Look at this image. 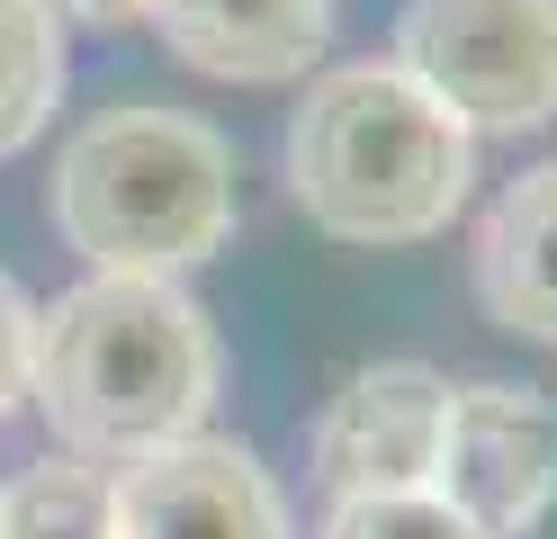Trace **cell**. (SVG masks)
Wrapping results in <instances>:
<instances>
[{"mask_svg": "<svg viewBox=\"0 0 557 539\" xmlns=\"http://www.w3.org/2000/svg\"><path fill=\"white\" fill-rule=\"evenodd\" d=\"M225 351L181 279L153 270H82L27 333V395L54 441L99 467H135L207 431Z\"/></svg>", "mask_w": 557, "mask_h": 539, "instance_id": "cell-1", "label": "cell"}, {"mask_svg": "<svg viewBox=\"0 0 557 539\" xmlns=\"http://www.w3.org/2000/svg\"><path fill=\"white\" fill-rule=\"evenodd\" d=\"M476 189V135L396 63L315 72L288 118V198L315 234L405 252L449 234Z\"/></svg>", "mask_w": 557, "mask_h": 539, "instance_id": "cell-2", "label": "cell"}, {"mask_svg": "<svg viewBox=\"0 0 557 539\" xmlns=\"http://www.w3.org/2000/svg\"><path fill=\"white\" fill-rule=\"evenodd\" d=\"M54 234L90 270L181 279L234 234V144L189 108H99L54 162Z\"/></svg>", "mask_w": 557, "mask_h": 539, "instance_id": "cell-3", "label": "cell"}, {"mask_svg": "<svg viewBox=\"0 0 557 539\" xmlns=\"http://www.w3.org/2000/svg\"><path fill=\"white\" fill-rule=\"evenodd\" d=\"M387 63L468 135H531L557 118V0H405Z\"/></svg>", "mask_w": 557, "mask_h": 539, "instance_id": "cell-4", "label": "cell"}, {"mask_svg": "<svg viewBox=\"0 0 557 539\" xmlns=\"http://www.w3.org/2000/svg\"><path fill=\"white\" fill-rule=\"evenodd\" d=\"M432 494L468 513L485 539H531L557 513V395L512 378L449 387Z\"/></svg>", "mask_w": 557, "mask_h": 539, "instance_id": "cell-5", "label": "cell"}, {"mask_svg": "<svg viewBox=\"0 0 557 539\" xmlns=\"http://www.w3.org/2000/svg\"><path fill=\"white\" fill-rule=\"evenodd\" d=\"M441 422H449V378L423 359H369L333 387V405L306 431L315 486L333 503L351 494H432L441 467Z\"/></svg>", "mask_w": 557, "mask_h": 539, "instance_id": "cell-6", "label": "cell"}, {"mask_svg": "<svg viewBox=\"0 0 557 539\" xmlns=\"http://www.w3.org/2000/svg\"><path fill=\"white\" fill-rule=\"evenodd\" d=\"M117 539H297L270 467L243 441H171L153 458L117 467Z\"/></svg>", "mask_w": 557, "mask_h": 539, "instance_id": "cell-7", "label": "cell"}, {"mask_svg": "<svg viewBox=\"0 0 557 539\" xmlns=\"http://www.w3.org/2000/svg\"><path fill=\"white\" fill-rule=\"evenodd\" d=\"M162 46L207 82L234 90H270V82H306L333 36V0H153Z\"/></svg>", "mask_w": 557, "mask_h": 539, "instance_id": "cell-8", "label": "cell"}, {"mask_svg": "<svg viewBox=\"0 0 557 539\" xmlns=\"http://www.w3.org/2000/svg\"><path fill=\"white\" fill-rule=\"evenodd\" d=\"M476 306L485 323L557 351V162L512 171L476 216Z\"/></svg>", "mask_w": 557, "mask_h": 539, "instance_id": "cell-9", "label": "cell"}, {"mask_svg": "<svg viewBox=\"0 0 557 539\" xmlns=\"http://www.w3.org/2000/svg\"><path fill=\"white\" fill-rule=\"evenodd\" d=\"M0 539H117V486L99 458L54 450L0 486Z\"/></svg>", "mask_w": 557, "mask_h": 539, "instance_id": "cell-10", "label": "cell"}, {"mask_svg": "<svg viewBox=\"0 0 557 539\" xmlns=\"http://www.w3.org/2000/svg\"><path fill=\"white\" fill-rule=\"evenodd\" d=\"M63 99V19L46 0H0V162L37 144Z\"/></svg>", "mask_w": 557, "mask_h": 539, "instance_id": "cell-11", "label": "cell"}, {"mask_svg": "<svg viewBox=\"0 0 557 539\" xmlns=\"http://www.w3.org/2000/svg\"><path fill=\"white\" fill-rule=\"evenodd\" d=\"M315 539H485L468 513H449L441 494H351L333 503Z\"/></svg>", "mask_w": 557, "mask_h": 539, "instance_id": "cell-12", "label": "cell"}, {"mask_svg": "<svg viewBox=\"0 0 557 539\" xmlns=\"http://www.w3.org/2000/svg\"><path fill=\"white\" fill-rule=\"evenodd\" d=\"M27 333H37V297L0 270V422H10L18 395H27Z\"/></svg>", "mask_w": 557, "mask_h": 539, "instance_id": "cell-13", "label": "cell"}, {"mask_svg": "<svg viewBox=\"0 0 557 539\" xmlns=\"http://www.w3.org/2000/svg\"><path fill=\"white\" fill-rule=\"evenodd\" d=\"M54 19H82V27H145L153 0H46Z\"/></svg>", "mask_w": 557, "mask_h": 539, "instance_id": "cell-14", "label": "cell"}]
</instances>
